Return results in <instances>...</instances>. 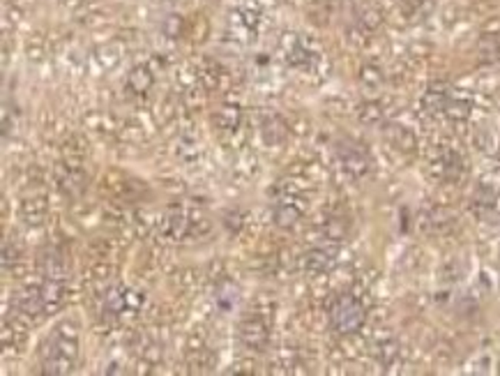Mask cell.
I'll use <instances>...</instances> for the list:
<instances>
[{
    "instance_id": "1",
    "label": "cell",
    "mask_w": 500,
    "mask_h": 376,
    "mask_svg": "<svg viewBox=\"0 0 500 376\" xmlns=\"http://www.w3.org/2000/svg\"><path fill=\"white\" fill-rule=\"evenodd\" d=\"M332 323L339 333H355L365 323V307L355 298H341L332 309Z\"/></svg>"
},
{
    "instance_id": "2",
    "label": "cell",
    "mask_w": 500,
    "mask_h": 376,
    "mask_svg": "<svg viewBox=\"0 0 500 376\" xmlns=\"http://www.w3.org/2000/svg\"><path fill=\"white\" fill-rule=\"evenodd\" d=\"M387 138L401 150L415 148V136H413L406 127H401V125H390V127H387Z\"/></svg>"
},
{
    "instance_id": "3",
    "label": "cell",
    "mask_w": 500,
    "mask_h": 376,
    "mask_svg": "<svg viewBox=\"0 0 500 376\" xmlns=\"http://www.w3.org/2000/svg\"><path fill=\"white\" fill-rule=\"evenodd\" d=\"M127 83H129L131 90L143 92V90H148L150 85H153V74H150L146 67H134V70L129 72Z\"/></svg>"
},
{
    "instance_id": "4",
    "label": "cell",
    "mask_w": 500,
    "mask_h": 376,
    "mask_svg": "<svg viewBox=\"0 0 500 376\" xmlns=\"http://www.w3.org/2000/svg\"><path fill=\"white\" fill-rule=\"evenodd\" d=\"M360 81H362V85H367V88H378V85L383 83V72L378 67H373V65H365V67L360 70Z\"/></svg>"
},
{
    "instance_id": "5",
    "label": "cell",
    "mask_w": 500,
    "mask_h": 376,
    "mask_svg": "<svg viewBox=\"0 0 500 376\" xmlns=\"http://www.w3.org/2000/svg\"><path fill=\"white\" fill-rule=\"evenodd\" d=\"M360 23L365 25L367 30H376L378 25L383 23V12H380L378 8H367V10H362Z\"/></svg>"
},
{
    "instance_id": "6",
    "label": "cell",
    "mask_w": 500,
    "mask_h": 376,
    "mask_svg": "<svg viewBox=\"0 0 500 376\" xmlns=\"http://www.w3.org/2000/svg\"><path fill=\"white\" fill-rule=\"evenodd\" d=\"M182 28H185V21H182L180 14H171V17H166V21H164V35L166 37H180Z\"/></svg>"
},
{
    "instance_id": "7",
    "label": "cell",
    "mask_w": 500,
    "mask_h": 376,
    "mask_svg": "<svg viewBox=\"0 0 500 376\" xmlns=\"http://www.w3.org/2000/svg\"><path fill=\"white\" fill-rule=\"evenodd\" d=\"M445 114L454 118V121H464V118H468V114H470V104L468 102H447Z\"/></svg>"
},
{
    "instance_id": "8",
    "label": "cell",
    "mask_w": 500,
    "mask_h": 376,
    "mask_svg": "<svg viewBox=\"0 0 500 376\" xmlns=\"http://www.w3.org/2000/svg\"><path fill=\"white\" fill-rule=\"evenodd\" d=\"M380 118H383V111H380L378 104H365L362 111H360V121L367 123V125L380 123Z\"/></svg>"
},
{
    "instance_id": "9",
    "label": "cell",
    "mask_w": 500,
    "mask_h": 376,
    "mask_svg": "<svg viewBox=\"0 0 500 376\" xmlns=\"http://www.w3.org/2000/svg\"><path fill=\"white\" fill-rule=\"evenodd\" d=\"M424 107L429 109V111H436V109H443V111H445L447 100H445L443 90H429V92H426V97H424Z\"/></svg>"
},
{
    "instance_id": "10",
    "label": "cell",
    "mask_w": 500,
    "mask_h": 376,
    "mask_svg": "<svg viewBox=\"0 0 500 376\" xmlns=\"http://www.w3.org/2000/svg\"><path fill=\"white\" fill-rule=\"evenodd\" d=\"M330 263H332V259L325 252H312L307 256V266L312 270H318V273L325 268H330Z\"/></svg>"
},
{
    "instance_id": "11",
    "label": "cell",
    "mask_w": 500,
    "mask_h": 376,
    "mask_svg": "<svg viewBox=\"0 0 500 376\" xmlns=\"http://www.w3.org/2000/svg\"><path fill=\"white\" fill-rule=\"evenodd\" d=\"M274 217H277L279 227H293L295 220H298V210H295V208H279Z\"/></svg>"
}]
</instances>
